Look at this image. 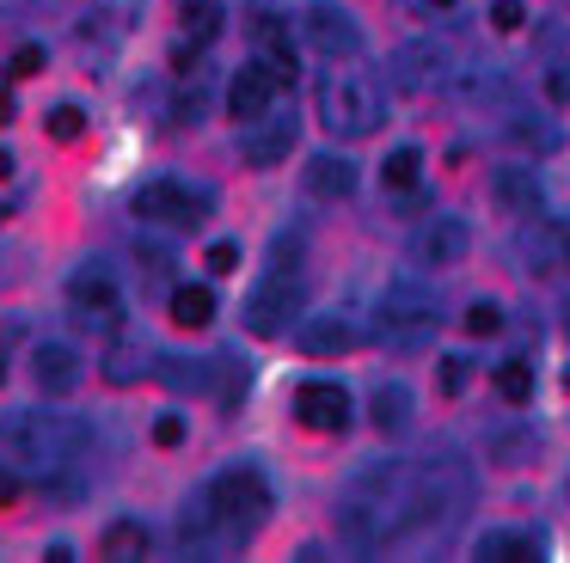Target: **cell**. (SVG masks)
Instances as JSON below:
<instances>
[{
	"mask_svg": "<svg viewBox=\"0 0 570 563\" xmlns=\"http://www.w3.org/2000/svg\"><path fill=\"white\" fill-rule=\"evenodd\" d=\"M0 441L19 453V460H31L38 472H56V465H68V460H80L87 453V423H75V416H62V411H7L0 416Z\"/></svg>",
	"mask_w": 570,
	"mask_h": 563,
	"instance_id": "1",
	"label": "cell"
},
{
	"mask_svg": "<svg viewBox=\"0 0 570 563\" xmlns=\"http://www.w3.org/2000/svg\"><path fill=\"white\" fill-rule=\"evenodd\" d=\"M386 117V92L374 73H356V68H332L320 80V122L332 135H344V141H362V135H374Z\"/></svg>",
	"mask_w": 570,
	"mask_h": 563,
	"instance_id": "2",
	"label": "cell"
},
{
	"mask_svg": "<svg viewBox=\"0 0 570 563\" xmlns=\"http://www.w3.org/2000/svg\"><path fill=\"white\" fill-rule=\"evenodd\" d=\"M203 496H209V508H215L222 539H252L264 526V514H271V484H264L252 465H227V472H215Z\"/></svg>",
	"mask_w": 570,
	"mask_h": 563,
	"instance_id": "3",
	"label": "cell"
},
{
	"mask_svg": "<svg viewBox=\"0 0 570 563\" xmlns=\"http://www.w3.org/2000/svg\"><path fill=\"white\" fill-rule=\"evenodd\" d=\"M374 318H381V337L386 343H423L435 330V294L423 288V282L399 276V282H386V288H381Z\"/></svg>",
	"mask_w": 570,
	"mask_h": 563,
	"instance_id": "4",
	"label": "cell"
},
{
	"mask_svg": "<svg viewBox=\"0 0 570 563\" xmlns=\"http://www.w3.org/2000/svg\"><path fill=\"white\" fill-rule=\"evenodd\" d=\"M136 220L141 227H178V233H190V227H203V208H209V196L203 190H190V184H178V178H154V184H141L136 190Z\"/></svg>",
	"mask_w": 570,
	"mask_h": 563,
	"instance_id": "5",
	"label": "cell"
},
{
	"mask_svg": "<svg viewBox=\"0 0 570 563\" xmlns=\"http://www.w3.org/2000/svg\"><path fill=\"white\" fill-rule=\"evenodd\" d=\"M68 306H75V325L87 330H117L124 318V294H117V276L105 264H80L68 276Z\"/></svg>",
	"mask_w": 570,
	"mask_h": 563,
	"instance_id": "6",
	"label": "cell"
},
{
	"mask_svg": "<svg viewBox=\"0 0 570 563\" xmlns=\"http://www.w3.org/2000/svg\"><path fill=\"white\" fill-rule=\"evenodd\" d=\"M295 313H301V276H295V264H276L271 276L246 294V325L258 330V337H276V330H288Z\"/></svg>",
	"mask_w": 570,
	"mask_h": 563,
	"instance_id": "7",
	"label": "cell"
},
{
	"mask_svg": "<svg viewBox=\"0 0 570 563\" xmlns=\"http://www.w3.org/2000/svg\"><path fill=\"white\" fill-rule=\"evenodd\" d=\"M295 416L320 435H344L350 428V392L337 379H301L295 386Z\"/></svg>",
	"mask_w": 570,
	"mask_h": 563,
	"instance_id": "8",
	"label": "cell"
},
{
	"mask_svg": "<svg viewBox=\"0 0 570 563\" xmlns=\"http://www.w3.org/2000/svg\"><path fill=\"white\" fill-rule=\"evenodd\" d=\"M301 24H307V43L320 49V56H332V61H337V56L350 61V56L362 49V24L350 19V12L337 7V0H313Z\"/></svg>",
	"mask_w": 570,
	"mask_h": 563,
	"instance_id": "9",
	"label": "cell"
},
{
	"mask_svg": "<svg viewBox=\"0 0 570 563\" xmlns=\"http://www.w3.org/2000/svg\"><path fill=\"white\" fill-rule=\"evenodd\" d=\"M295 135H301L295 110H276V105H271L258 122H246V135H239V154H246L252 166H283L288 147H295Z\"/></svg>",
	"mask_w": 570,
	"mask_h": 563,
	"instance_id": "10",
	"label": "cell"
},
{
	"mask_svg": "<svg viewBox=\"0 0 570 563\" xmlns=\"http://www.w3.org/2000/svg\"><path fill=\"white\" fill-rule=\"evenodd\" d=\"M466 245H472V227L460 215H430L417 227V239H411V251H417V264L448 269V264H460V257H466Z\"/></svg>",
	"mask_w": 570,
	"mask_h": 563,
	"instance_id": "11",
	"label": "cell"
},
{
	"mask_svg": "<svg viewBox=\"0 0 570 563\" xmlns=\"http://www.w3.org/2000/svg\"><path fill=\"white\" fill-rule=\"evenodd\" d=\"M276 92H283V80H276L264 61H252V68H239L234 86H227V110H234V122H258L264 110L276 105Z\"/></svg>",
	"mask_w": 570,
	"mask_h": 563,
	"instance_id": "12",
	"label": "cell"
},
{
	"mask_svg": "<svg viewBox=\"0 0 570 563\" xmlns=\"http://www.w3.org/2000/svg\"><path fill=\"white\" fill-rule=\"evenodd\" d=\"M252 37H258V49H264V68H271L283 86L295 80L301 56H295V37H288L283 12H271V7H252Z\"/></svg>",
	"mask_w": 570,
	"mask_h": 563,
	"instance_id": "13",
	"label": "cell"
},
{
	"mask_svg": "<svg viewBox=\"0 0 570 563\" xmlns=\"http://www.w3.org/2000/svg\"><path fill=\"white\" fill-rule=\"evenodd\" d=\"M356 343H362V330L350 313H313L307 325H301V349L307 355H344V349H356Z\"/></svg>",
	"mask_w": 570,
	"mask_h": 563,
	"instance_id": "14",
	"label": "cell"
},
{
	"mask_svg": "<svg viewBox=\"0 0 570 563\" xmlns=\"http://www.w3.org/2000/svg\"><path fill=\"white\" fill-rule=\"evenodd\" d=\"M491 196H497V215H533L540 208V178H533V166H497Z\"/></svg>",
	"mask_w": 570,
	"mask_h": 563,
	"instance_id": "15",
	"label": "cell"
},
{
	"mask_svg": "<svg viewBox=\"0 0 570 563\" xmlns=\"http://www.w3.org/2000/svg\"><path fill=\"white\" fill-rule=\"evenodd\" d=\"M31 374H38V386L50 392V398H62V392L80 386V355L68 349V343H38V355H31Z\"/></svg>",
	"mask_w": 570,
	"mask_h": 563,
	"instance_id": "16",
	"label": "cell"
},
{
	"mask_svg": "<svg viewBox=\"0 0 570 563\" xmlns=\"http://www.w3.org/2000/svg\"><path fill=\"white\" fill-rule=\"evenodd\" d=\"M307 190L325 196V203H344V196L356 190V166H350L344 154H313L307 159Z\"/></svg>",
	"mask_w": 570,
	"mask_h": 563,
	"instance_id": "17",
	"label": "cell"
},
{
	"mask_svg": "<svg viewBox=\"0 0 570 563\" xmlns=\"http://www.w3.org/2000/svg\"><path fill=\"white\" fill-rule=\"evenodd\" d=\"M368 416H374V428H381V435H405V428H411V386H405V379L374 386Z\"/></svg>",
	"mask_w": 570,
	"mask_h": 563,
	"instance_id": "18",
	"label": "cell"
},
{
	"mask_svg": "<svg viewBox=\"0 0 570 563\" xmlns=\"http://www.w3.org/2000/svg\"><path fill=\"white\" fill-rule=\"evenodd\" d=\"M430 61H442V49H435V43H405L393 56V68H399L393 80L405 86V92H430V86L442 80V73H430Z\"/></svg>",
	"mask_w": 570,
	"mask_h": 563,
	"instance_id": "19",
	"label": "cell"
},
{
	"mask_svg": "<svg viewBox=\"0 0 570 563\" xmlns=\"http://www.w3.org/2000/svg\"><path fill=\"white\" fill-rule=\"evenodd\" d=\"M472 557H484V563H533V557H540V545H533L528 533H479Z\"/></svg>",
	"mask_w": 570,
	"mask_h": 563,
	"instance_id": "20",
	"label": "cell"
},
{
	"mask_svg": "<svg viewBox=\"0 0 570 563\" xmlns=\"http://www.w3.org/2000/svg\"><path fill=\"white\" fill-rule=\"evenodd\" d=\"M209 318H215V294L203 288V282H185V288H173V325L203 330Z\"/></svg>",
	"mask_w": 570,
	"mask_h": 563,
	"instance_id": "21",
	"label": "cell"
},
{
	"mask_svg": "<svg viewBox=\"0 0 570 563\" xmlns=\"http://www.w3.org/2000/svg\"><path fill=\"white\" fill-rule=\"evenodd\" d=\"M491 386H497V398H503V404H528L533 398V367L521 362V355H509V362H497Z\"/></svg>",
	"mask_w": 570,
	"mask_h": 563,
	"instance_id": "22",
	"label": "cell"
},
{
	"mask_svg": "<svg viewBox=\"0 0 570 563\" xmlns=\"http://www.w3.org/2000/svg\"><path fill=\"white\" fill-rule=\"evenodd\" d=\"M99 551L105 557H141V551H148V526L141 521H111L105 539H99Z\"/></svg>",
	"mask_w": 570,
	"mask_h": 563,
	"instance_id": "23",
	"label": "cell"
},
{
	"mask_svg": "<svg viewBox=\"0 0 570 563\" xmlns=\"http://www.w3.org/2000/svg\"><path fill=\"white\" fill-rule=\"evenodd\" d=\"M417 171H423L417 147H393V154H386V166H381V178H386V190H411V184H417Z\"/></svg>",
	"mask_w": 570,
	"mask_h": 563,
	"instance_id": "24",
	"label": "cell"
},
{
	"mask_svg": "<svg viewBox=\"0 0 570 563\" xmlns=\"http://www.w3.org/2000/svg\"><path fill=\"white\" fill-rule=\"evenodd\" d=\"M215 31H222V7H215V0H185V37L190 43H209Z\"/></svg>",
	"mask_w": 570,
	"mask_h": 563,
	"instance_id": "25",
	"label": "cell"
},
{
	"mask_svg": "<svg viewBox=\"0 0 570 563\" xmlns=\"http://www.w3.org/2000/svg\"><path fill=\"white\" fill-rule=\"evenodd\" d=\"M99 374L111 379V386H129V379L141 374V349H136V343H111V355H105Z\"/></svg>",
	"mask_w": 570,
	"mask_h": 563,
	"instance_id": "26",
	"label": "cell"
},
{
	"mask_svg": "<svg viewBox=\"0 0 570 563\" xmlns=\"http://www.w3.org/2000/svg\"><path fill=\"white\" fill-rule=\"evenodd\" d=\"M43 129H50L56 141H80V135H87V110H80V105H56L50 117H43Z\"/></svg>",
	"mask_w": 570,
	"mask_h": 563,
	"instance_id": "27",
	"label": "cell"
},
{
	"mask_svg": "<svg viewBox=\"0 0 570 563\" xmlns=\"http://www.w3.org/2000/svg\"><path fill=\"white\" fill-rule=\"evenodd\" d=\"M460 325H466L472 337H497V330H503V306H497V300H472Z\"/></svg>",
	"mask_w": 570,
	"mask_h": 563,
	"instance_id": "28",
	"label": "cell"
},
{
	"mask_svg": "<svg viewBox=\"0 0 570 563\" xmlns=\"http://www.w3.org/2000/svg\"><path fill=\"white\" fill-rule=\"evenodd\" d=\"M38 68H43V49H38V43H19L13 61H7V80H31Z\"/></svg>",
	"mask_w": 570,
	"mask_h": 563,
	"instance_id": "29",
	"label": "cell"
},
{
	"mask_svg": "<svg viewBox=\"0 0 570 563\" xmlns=\"http://www.w3.org/2000/svg\"><path fill=\"white\" fill-rule=\"evenodd\" d=\"M466 379H472L466 355H442V392H448V398H460V392H466Z\"/></svg>",
	"mask_w": 570,
	"mask_h": 563,
	"instance_id": "30",
	"label": "cell"
},
{
	"mask_svg": "<svg viewBox=\"0 0 570 563\" xmlns=\"http://www.w3.org/2000/svg\"><path fill=\"white\" fill-rule=\"evenodd\" d=\"M546 245H552V269H570V220H546Z\"/></svg>",
	"mask_w": 570,
	"mask_h": 563,
	"instance_id": "31",
	"label": "cell"
},
{
	"mask_svg": "<svg viewBox=\"0 0 570 563\" xmlns=\"http://www.w3.org/2000/svg\"><path fill=\"white\" fill-rule=\"evenodd\" d=\"M491 24L497 31H521V24H528V7H521V0H491Z\"/></svg>",
	"mask_w": 570,
	"mask_h": 563,
	"instance_id": "32",
	"label": "cell"
},
{
	"mask_svg": "<svg viewBox=\"0 0 570 563\" xmlns=\"http://www.w3.org/2000/svg\"><path fill=\"white\" fill-rule=\"evenodd\" d=\"M209 269H215V276H234V269H239V245L234 239H215L209 245Z\"/></svg>",
	"mask_w": 570,
	"mask_h": 563,
	"instance_id": "33",
	"label": "cell"
},
{
	"mask_svg": "<svg viewBox=\"0 0 570 563\" xmlns=\"http://www.w3.org/2000/svg\"><path fill=\"white\" fill-rule=\"evenodd\" d=\"M154 441H160V447H178V441H185V416L166 411L160 423H154Z\"/></svg>",
	"mask_w": 570,
	"mask_h": 563,
	"instance_id": "34",
	"label": "cell"
},
{
	"mask_svg": "<svg viewBox=\"0 0 570 563\" xmlns=\"http://www.w3.org/2000/svg\"><path fill=\"white\" fill-rule=\"evenodd\" d=\"M546 98H552V105H564V98H570V73H546Z\"/></svg>",
	"mask_w": 570,
	"mask_h": 563,
	"instance_id": "35",
	"label": "cell"
},
{
	"mask_svg": "<svg viewBox=\"0 0 570 563\" xmlns=\"http://www.w3.org/2000/svg\"><path fill=\"white\" fill-rule=\"evenodd\" d=\"M13 502H19V477L0 465V508H13Z\"/></svg>",
	"mask_w": 570,
	"mask_h": 563,
	"instance_id": "36",
	"label": "cell"
},
{
	"mask_svg": "<svg viewBox=\"0 0 570 563\" xmlns=\"http://www.w3.org/2000/svg\"><path fill=\"white\" fill-rule=\"evenodd\" d=\"M13 166H19V159L7 154V147H0V178H13Z\"/></svg>",
	"mask_w": 570,
	"mask_h": 563,
	"instance_id": "37",
	"label": "cell"
},
{
	"mask_svg": "<svg viewBox=\"0 0 570 563\" xmlns=\"http://www.w3.org/2000/svg\"><path fill=\"white\" fill-rule=\"evenodd\" d=\"M0 122H13V92H0Z\"/></svg>",
	"mask_w": 570,
	"mask_h": 563,
	"instance_id": "38",
	"label": "cell"
},
{
	"mask_svg": "<svg viewBox=\"0 0 570 563\" xmlns=\"http://www.w3.org/2000/svg\"><path fill=\"white\" fill-rule=\"evenodd\" d=\"M423 7H430V12H448V7H460V0H423Z\"/></svg>",
	"mask_w": 570,
	"mask_h": 563,
	"instance_id": "39",
	"label": "cell"
},
{
	"mask_svg": "<svg viewBox=\"0 0 570 563\" xmlns=\"http://www.w3.org/2000/svg\"><path fill=\"white\" fill-rule=\"evenodd\" d=\"M0 379H7V362H0Z\"/></svg>",
	"mask_w": 570,
	"mask_h": 563,
	"instance_id": "40",
	"label": "cell"
},
{
	"mask_svg": "<svg viewBox=\"0 0 570 563\" xmlns=\"http://www.w3.org/2000/svg\"><path fill=\"white\" fill-rule=\"evenodd\" d=\"M564 386H570V374H564Z\"/></svg>",
	"mask_w": 570,
	"mask_h": 563,
	"instance_id": "41",
	"label": "cell"
}]
</instances>
